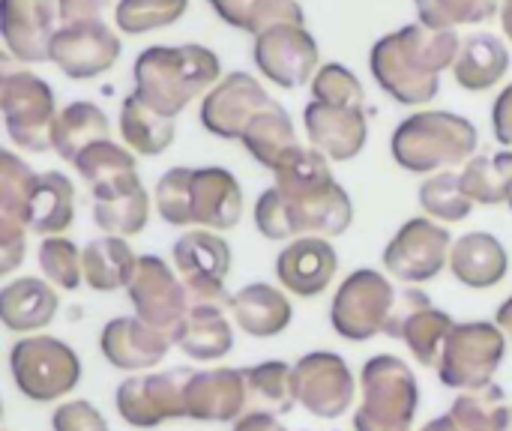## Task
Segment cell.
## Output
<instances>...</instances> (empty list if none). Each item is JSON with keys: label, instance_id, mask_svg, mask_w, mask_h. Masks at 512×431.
<instances>
[{"label": "cell", "instance_id": "1", "mask_svg": "<svg viewBox=\"0 0 512 431\" xmlns=\"http://www.w3.org/2000/svg\"><path fill=\"white\" fill-rule=\"evenodd\" d=\"M462 39L456 30H435L426 24H408L387 33L372 48V75L378 87L399 105H423L438 96L441 72L453 69Z\"/></svg>", "mask_w": 512, "mask_h": 431}, {"label": "cell", "instance_id": "2", "mask_svg": "<svg viewBox=\"0 0 512 431\" xmlns=\"http://www.w3.org/2000/svg\"><path fill=\"white\" fill-rule=\"evenodd\" d=\"M156 210L168 225L231 231L243 216V189L228 168H171L156 183Z\"/></svg>", "mask_w": 512, "mask_h": 431}, {"label": "cell", "instance_id": "3", "mask_svg": "<svg viewBox=\"0 0 512 431\" xmlns=\"http://www.w3.org/2000/svg\"><path fill=\"white\" fill-rule=\"evenodd\" d=\"M219 57L204 45H150L135 57V93L165 117L207 96L222 78Z\"/></svg>", "mask_w": 512, "mask_h": 431}, {"label": "cell", "instance_id": "4", "mask_svg": "<svg viewBox=\"0 0 512 431\" xmlns=\"http://www.w3.org/2000/svg\"><path fill=\"white\" fill-rule=\"evenodd\" d=\"M480 135L471 120L453 111H417L393 132V159L414 174H438L456 165H468Z\"/></svg>", "mask_w": 512, "mask_h": 431}, {"label": "cell", "instance_id": "5", "mask_svg": "<svg viewBox=\"0 0 512 431\" xmlns=\"http://www.w3.org/2000/svg\"><path fill=\"white\" fill-rule=\"evenodd\" d=\"M351 219L354 204L339 183L306 195H285L273 186L255 201V228L267 240L339 237L351 228Z\"/></svg>", "mask_w": 512, "mask_h": 431}, {"label": "cell", "instance_id": "6", "mask_svg": "<svg viewBox=\"0 0 512 431\" xmlns=\"http://www.w3.org/2000/svg\"><path fill=\"white\" fill-rule=\"evenodd\" d=\"M363 402L354 414V431H411L420 387L411 366L393 354H378L360 375Z\"/></svg>", "mask_w": 512, "mask_h": 431}, {"label": "cell", "instance_id": "7", "mask_svg": "<svg viewBox=\"0 0 512 431\" xmlns=\"http://www.w3.org/2000/svg\"><path fill=\"white\" fill-rule=\"evenodd\" d=\"M9 372L18 393L30 402H57L81 381L78 354L54 336H24L9 351Z\"/></svg>", "mask_w": 512, "mask_h": 431}, {"label": "cell", "instance_id": "8", "mask_svg": "<svg viewBox=\"0 0 512 431\" xmlns=\"http://www.w3.org/2000/svg\"><path fill=\"white\" fill-rule=\"evenodd\" d=\"M504 357H507V336L498 324L489 321L456 324L444 345L438 378L450 390H462V393L483 390L492 384Z\"/></svg>", "mask_w": 512, "mask_h": 431}, {"label": "cell", "instance_id": "9", "mask_svg": "<svg viewBox=\"0 0 512 431\" xmlns=\"http://www.w3.org/2000/svg\"><path fill=\"white\" fill-rule=\"evenodd\" d=\"M0 111L12 144L45 153L54 147L57 105L54 90L33 72H3L0 78Z\"/></svg>", "mask_w": 512, "mask_h": 431}, {"label": "cell", "instance_id": "10", "mask_svg": "<svg viewBox=\"0 0 512 431\" xmlns=\"http://www.w3.org/2000/svg\"><path fill=\"white\" fill-rule=\"evenodd\" d=\"M396 285L378 270H354L336 291L330 324L348 342H369L384 333L396 303Z\"/></svg>", "mask_w": 512, "mask_h": 431}, {"label": "cell", "instance_id": "11", "mask_svg": "<svg viewBox=\"0 0 512 431\" xmlns=\"http://www.w3.org/2000/svg\"><path fill=\"white\" fill-rule=\"evenodd\" d=\"M174 270L186 285L189 303H219L231 306L225 291V279L231 270V246L219 237V231H186L177 237Z\"/></svg>", "mask_w": 512, "mask_h": 431}, {"label": "cell", "instance_id": "12", "mask_svg": "<svg viewBox=\"0 0 512 431\" xmlns=\"http://www.w3.org/2000/svg\"><path fill=\"white\" fill-rule=\"evenodd\" d=\"M192 372L174 369L159 375H132L117 387L114 405L132 429H156L168 420L186 417V384Z\"/></svg>", "mask_w": 512, "mask_h": 431}, {"label": "cell", "instance_id": "13", "mask_svg": "<svg viewBox=\"0 0 512 431\" xmlns=\"http://www.w3.org/2000/svg\"><path fill=\"white\" fill-rule=\"evenodd\" d=\"M450 249V231L420 216L396 231V237L384 249V270L405 285H423L435 279L444 267H450Z\"/></svg>", "mask_w": 512, "mask_h": 431}, {"label": "cell", "instance_id": "14", "mask_svg": "<svg viewBox=\"0 0 512 431\" xmlns=\"http://www.w3.org/2000/svg\"><path fill=\"white\" fill-rule=\"evenodd\" d=\"M297 381V405L312 417L339 420L354 408L357 381L351 366L330 351H312L294 366Z\"/></svg>", "mask_w": 512, "mask_h": 431}, {"label": "cell", "instance_id": "15", "mask_svg": "<svg viewBox=\"0 0 512 431\" xmlns=\"http://www.w3.org/2000/svg\"><path fill=\"white\" fill-rule=\"evenodd\" d=\"M126 291H129L135 315L147 321L150 327L165 330L171 336L189 312V294H186L183 279L159 255L138 258V270Z\"/></svg>", "mask_w": 512, "mask_h": 431}, {"label": "cell", "instance_id": "16", "mask_svg": "<svg viewBox=\"0 0 512 431\" xmlns=\"http://www.w3.org/2000/svg\"><path fill=\"white\" fill-rule=\"evenodd\" d=\"M255 63L273 84L294 90L318 75V42L306 27L279 24L255 36Z\"/></svg>", "mask_w": 512, "mask_h": 431}, {"label": "cell", "instance_id": "17", "mask_svg": "<svg viewBox=\"0 0 512 431\" xmlns=\"http://www.w3.org/2000/svg\"><path fill=\"white\" fill-rule=\"evenodd\" d=\"M120 51V36L102 18L63 24L51 39V63H57L63 75L78 81L108 72L117 63Z\"/></svg>", "mask_w": 512, "mask_h": 431}, {"label": "cell", "instance_id": "18", "mask_svg": "<svg viewBox=\"0 0 512 431\" xmlns=\"http://www.w3.org/2000/svg\"><path fill=\"white\" fill-rule=\"evenodd\" d=\"M273 96L249 72L225 75L201 102V123L210 135L225 141H240L243 129L261 114Z\"/></svg>", "mask_w": 512, "mask_h": 431}, {"label": "cell", "instance_id": "19", "mask_svg": "<svg viewBox=\"0 0 512 431\" xmlns=\"http://www.w3.org/2000/svg\"><path fill=\"white\" fill-rule=\"evenodd\" d=\"M171 345H174V336L171 333L150 327L138 315L108 321L102 327V336H99L102 357L108 360V366H114L120 372H147V369H156L165 360V354H168Z\"/></svg>", "mask_w": 512, "mask_h": 431}, {"label": "cell", "instance_id": "20", "mask_svg": "<svg viewBox=\"0 0 512 431\" xmlns=\"http://www.w3.org/2000/svg\"><path fill=\"white\" fill-rule=\"evenodd\" d=\"M303 123H306L309 144L336 162H348L360 156L369 138V123H366L363 108L327 105V102L312 99L303 111Z\"/></svg>", "mask_w": 512, "mask_h": 431}, {"label": "cell", "instance_id": "21", "mask_svg": "<svg viewBox=\"0 0 512 431\" xmlns=\"http://www.w3.org/2000/svg\"><path fill=\"white\" fill-rule=\"evenodd\" d=\"M93 222L105 234L135 237L147 228L150 219V195L138 177V171L111 177L96 183L93 189Z\"/></svg>", "mask_w": 512, "mask_h": 431}, {"label": "cell", "instance_id": "22", "mask_svg": "<svg viewBox=\"0 0 512 431\" xmlns=\"http://www.w3.org/2000/svg\"><path fill=\"white\" fill-rule=\"evenodd\" d=\"M0 33L21 63L51 60L54 0H0Z\"/></svg>", "mask_w": 512, "mask_h": 431}, {"label": "cell", "instance_id": "23", "mask_svg": "<svg viewBox=\"0 0 512 431\" xmlns=\"http://www.w3.org/2000/svg\"><path fill=\"white\" fill-rule=\"evenodd\" d=\"M249 408L246 378L237 369L192 372L186 384V417L198 423H237Z\"/></svg>", "mask_w": 512, "mask_h": 431}, {"label": "cell", "instance_id": "24", "mask_svg": "<svg viewBox=\"0 0 512 431\" xmlns=\"http://www.w3.org/2000/svg\"><path fill=\"white\" fill-rule=\"evenodd\" d=\"M339 270V255L327 237H297L276 258L282 288L297 297H318L330 288Z\"/></svg>", "mask_w": 512, "mask_h": 431}, {"label": "cell", "instance_id": "25", "mask_svg": "<svg viewBox=\"0 0 512 431\" xmlns=\"http://www.w3.org/2000/svg\"><path fill=\"white\" fill-rule=\"evenodd\" d=\"M60 309V297L48 279L21 276L0 288V321L9 333H39Z\"/></svg>", "mask_w": 512, "mask_h": 431}, {"label": "cell", "instance_id": "26", "mask_svg": "<svg viewBox=\"0 0 512 431\" xmlns=\"http://www.w3.org/2000/svg\"><path fill=\"white\" fill-rule=\"evenodd\" d=\"M450 270L465 288L489 291L501 285L510 273V255L495 234L471 231L459 237L450 249Z\"/></svg>", "mask_w": 512, "mask_h": 431}, {"label": "cell", "instance_id": "27", "mask_svg": "<svg viewBox=\"0 0 512 431\" xmlns=\"http://www.w3.org/2000/svg\"><path fill=\"white\" fill-rule=\"evenodd\" d=\"M231 306L219 303H189L183 324L174 330V345L198 363L222 360L234 348V330L228 321Z\"/></svg>", "mask_w": 512, "mask_h": 431}, {"label": "cell", "instance_id": "28", "mask_svg": "<svg viewBox=\"0 0 512 431\" xmlns=\"http://www.w3.org/2000/svg\"><path fill=\"white\" fill-rule=\"evenodd\" d=\"M231 318L246 336L273 339L291 327L294 306L285 291L267 282H252L231 297Z\"/></svg>", "mask_w": 512, "mask_h": 431}, {"label": "cell", "instance_id": "29", "mask_svg": "<svg viewBox=\"0 0 512 431\" xmlns=\"http://www.w3.org/2000/svg\"><path fill=\"white\" fill-rule=\"evenodd\" d=\"M75 219V189L72 180L60 171H45L36 180L30 195L24 225L39 237H63V231Z\"/></svg>", "mask_w": 512, "mask_h": 431}, {"label": "cell", "instance_id": "30", "mask_svg": "<svg viewBox=\"0 0 512 431\" xmlns=\"http://www.w3.org/2000/svg\"><path fill=\"white\" fill-rule=\"evenodd\" d=\"M507 69H510V51L495 33H471L468 39H462L459 57L453 63L456 84L471 93L495 87L507 75Z\"/></svg>", "mask_w": 512, "mask_h": 431}, {"label": "cell", "instance_id": "31", "mask_svg": "<svg viewBox=\"0 0 512 431\" xmlns=\"http://www.w3.org/2000/svg\"><path fill=\"white\" fill-rule=\"evenodd\" d=\"M81 264H84V282L87 288L99 294H111L120 288H129L135 270H138V255L123 237L105 234L99 240H90L81 249Z\"/></svg>", "mask_w": 512, "mask_h": 431}, {"label": "cell", "instance_id": "32", "mask_svg": "<svg viewBox=\"0 0 512 431\" xmlns=\"http://www.w3.org/2000/svg\"><path fill=\"white\" fill-rule=\"evenodd\" d=\"M240 144L252 153L255 162H261L264 168L276 171V165L300 144L294 123L288 117V111L273 99L261 114H255V120L243 129Z\"/></svg>", "mask_w": 512, "mask_h": 431}, {"label": "cell", "instance_id": "33", "mask_svg": "<svg viewBox=\"0 0 512 431\" xmlns=\"http://www.w3.org/2000/svg\"><path fill=\"white\" fill-rule=\"evenodd\" d=\"M120 135L135 153L159 156L174 144L177 123H174V117L159 114L138 93H132L123 99V108H120Z\"/></svg>", "mask_w": 512, "mask_h": 431}, {"label": "cell", "instance_id": "34", "mask_svg": "<svg viewBox=\"0 0 512 431\" xmlns=\"http://www.w3.org/2000/svg\"><path fill=\"white\" fill-rule=\"evenodd\" d=\"M111 123L102 108L93 102H72L57 114L54 123V150L63 162H75L87 147L108 141Z\"/></svg>", "mask_w": 512, "mask_h": 431}, {"label": "cell", "instance_id": "35", "mask_svg": "<svg viewBox=\"0 0 512 431\" xmlns=\"http://www.w3.org/2000/svg\"><path fill=\"white\" fill-rule=\"evenodd\" d=\"M243 378H246V393H249L252 411L282 417L297 408L294 366H288L282 360H264V363L243 369Z\"/></svg>", "mask_w": 512, "mask_h": 431}, {"label": "cell", "instance_id": "36", "mask_svg": "<svg viewBox=\"0 0 512 431\" xmlns=\"http://www.w3.org/2000/svg\"><path fill=\"white\" fill-rule=\"evenodd\" d=\"M216 15L252 36H261L270 27L279 24H297L303 27V9L297 0H207Z\"/></svg>", "mask_w": 512, "mask_h": 431}, {"label": "cell", "instance_id": "37", "mask_svg": "<svg viewBox=\"0 0 512 431\" xmlns=\"http://www.w3.org/2000/svg\"><path fill=\"white\" fill-rule=\"evenodd\" d=\"M276 177V189L285 195H306V192H324L336 183L327 156L318 153L315 147H303L297 144L273 171Z\"/></svg>", "mask_w": 512, "mask_h": 431}, {"label": "cell", "instance_id": "38", "mask_svg": "<svg viewBox=\"0 0 512 431\" xmlns=\"http://www.w3.org/2000/svg\"><path fill=\"white\" fill-rule=\"evenodd\" d=\"M462 186L474 204H504L512 186V150L474 156L462 171Z\"/></svg>", "mask_w": 512, "mask_h": 431}, {"label": "cell", "instance_id": "39", "mask_svg": "<svg viewBox=\"0 0 512 431\" xmlns=\"http://www.w3.org/2000/svg\"><path fill=\"white\" fill-rule=\"evenodd\" d=\"M453 327H456V321L447 312H441V309H435L429 303L417 315L408 318V324L402 327V336L399 339L408 345V351L414 354V360L420 366H426V369L435 366L438 369L441 354H444V345H447Z\"/></svg>", "mask_w": 512, "mask_h": 431}, {"label": "cell", "instance_id": "40", "mask_svg": "<svg viewBox=\"0 0 512 431\" xmlns=\"http://www.w3.org/2000/svg\"><path fill=\"white\" fill-rule=\"evenodd\" d=\"M450 414L471 431H504L510 426L512 408L507 405L504 390L495 387V384H489L483 390L462 393L450 405Z\"/></svg>", "mask_w": 512, "mask_h": 431}, {"label": "cell", "instance_id": "41", "mask_svg": "<svg viewBox=\"0 0 512 431\" xmlns=\"http://www.w3.org/2000/svg\"><path fill=\"white\" fill-rule=\"evenodd\" d=\"M420 207L426 216L441 219V222H462L471 216L474 201L468 198L462 186V174L456 171H438L420 186Z\"/></svg>", "mask_w": 512, "mask_h": 431}, {"label": "cell", "instance_id": "42", "mask_svg": "<svg viewBox=\"0 0 512 431\" xmlns=\"http://www.w3.org/2000/svg\"><path fill=\"white\" fill-rule=\"evenodd\" d=\"M420 24L435 30H453L456 24H480L501 12L504 0H414Z\"/></svg>", "mask_w": 512, "mask_h": 431}, {"label": "cell", "instance_id": "43", "mask_svg": "<svg viewBox=\"0 0 512 431\" xmlns=\"http://www.w3.org/2000/svg\"><path fill=\"white\" fill-rule=\"evenodd\" d=\"M36 180H39V174L24 159L3 150L0 153V216L24 222Z\"/></svg>", "mask_w": 512, "mask_h": 431}, {"label": "cell", "instance_id": "44", "mask_svg": "<svg viewBox=\"0 0 512 431\" xmlns=\"http://www.w3.org/2000/svg\"><path fill=\"white\" fill-rule=\"evenodd\" d=\"M186 6L189 0H120L114 18L123 33L138 36V33L159 30V27L180 21Z\"/></svg>", "mask_w": 512, "mask_h": 431}, {"label": "cell", "instance_id": "45", "mask_svg": "<svg viewBox=\"0 0 512 431\" xmlns=\"http://www.w3.org/2000/svg\"><path fill=\"white\" fill-rule=\"evenodd\" d=\"M36 255H39V270L45 273V279L54 288L78 291V285L84 282V264H81V252L75 249L72 240H66V237H42Z\"/></svg>", "mask_w": 512, "mask_h": 431}, {"label": "cell", "instance_id": "46", "mask_svg": "<svg viewBox=\"0 0 512 431\" xmlns=\"http://www.w3.org/2000/svg\"><path fill=\"white\" fill-rule=\"evenodd\" d=\"M72 165L78 168V174L84 177V183L93 189L96 183H105L111 177H120V174L135 171V156L126 147H120V144H114L108 138V141H99V144L87 147Z\"/></svg>", "mask_w": 512, "mask_h": 431}, {"label": "cell", "instance_id": "47", "mask_svg": "<svg viewBox=\"0 0 512 431\" xmlns=\"http://www.w3.org/2000/svg\"><path fill=\"white\" fill-rule=\"evenodd\" d=\"M312 96L327 105H348V108H363V84L357 75L342 66V63H327L318 69L312 78Z\"/></svg>", "mask_w": 512, "mask_h": 431}, {"label": "cell", "instance_id": "48", "mask_svg": "<svg viewBox=\"0 0 512 431\" xmlns=\"http://www.w3.org/2000/svg\"><path fill=\"white\" fill-rule=\"evenodd\" d=\"M51 429L54 431H111L105 417L84 399H72L63 402L54 417H51Z\"/></svg>", "mask_w": 512, "mask_h": 431}, {"label": "cell", "instance_id": "49", "mask_svg": "<svg viewBox=\"0 0 512 431\" xmlns=\"http://www.w3.org/2000/svg\"><path fill=\"white\" fill-rule=\"evenodd\" d=\"M27 225L9 216H0V273L9 276L27 255Z\"/></svg>", "mask_w": 512, "mask_h": 431}, {"label": "cell", "instance_id": "50", "mask_svg": "<svg viewBox=\"0 0 512 431\" xmlns=\"http://www.w3.org/2000/svg\"><path fill=\"white\" fill-rule=\"evenodd\" d=\"M432 300L420 291V288H399L396 291V303H393V312L387 318V327H384V336L390 339H399L402 336V327L408 324L411 315H417L423 306H429Z\"/></svg>", "mask_w": 512, "mask_h": 431}, {"label": "cell", "instance_id": "51", "mask_svg": "<svg viewBox=\"0 0 512 431\" xmlns=\"http://www.w3.org/2000/svg\"><path fill=\"white\" fill-rule=\"evenodd\" d=\"M111 0H57V15L63 24H78V21H96Z\"/></svg>", "mask_w": 512, "mask_h": 431}, {"label": "cell", "instance_id": "52", "mask_svg": "<svg viewBox=\"0 0 512 431\" xmlns=\"http://www.w3.org/2000/svg\"><path fill=\"white\" fill-rule=\"evenodd\" d=\"M492 129L501 144H512V84L504 87V93L492 105Z\"/></svg>", "mask_w": 512, "mask_h": 431}, {"label": "cell", "instance_id": "53", "mask_svg": "<svg viewBox=\"0 0 512 431\" xmlns=\"http://www.w3.org/2000/svg\"><path fill=\"white\" fill-rule=\"evenodd\" d=\"M231 431H288L279 417L264 411H246L237 423H231Z\"/></svg>", "mask_w": 512, "mask_h": 431}, {"label": "cell", "instance_id": "54", "mask_svg": "<svg viewBox=\"0 0 512 431\" xmlns=\"http://www.w3.org/2000/svg\"><path fill=\"white\" fill-rule=\"evenodd\" d=\"M420 431H471V429H468V426H462L453 414H444V417H438V420L426 423Z\"/></svg>", "mask_w": 512, "mask_h": 431}, {"label": "cell", "instance_id": "55", "mask_svg": "<svg viewBox=\"0 0 512 431\" xmlns=\"http://www.w3.org/2000/svg\"><path fill=\"white\" fill-rule=\"evenodd\" d=\"M495 324L504 330V336L512 342V297H507V300L498 306V312H495Z\"/></svg>", "mask_w": 512, "mask_h": 431}, {"label": "cell", "instance_id": "56", "mask_svg": "<svg viewBox=\"0 0 512 431\" xmlns=\"http://www.w3.org/2000/svg\"><path fill=\"white\" fill-rule=\"evenodd\" d=\"M501 24H504V33L512 42V0H504L501 3Z\"/></svg>", "mask_w": 512, "mask_h": 431}, {"label": "cell", "instance_id": "57", "mask_svg": "<svg viewBox=\"0 0 512 431\" xmlns=\"http://www.w3.org/2000/svg\"><path fill=\"white\" fill-rule=\"evenodd\" d=\"M507 204H510V210H512V186H510V198H507Z\"/></svg>", "mask_w": 512, "mask_h": 431}, {"label": "cell", "instance_id": "58", "mask_svg": "<svg viewBox=\"0 0 512 431\" xmlns=\"http://www.w3.org/2000/svg\"><path fill=\"white\" fill-rule=\"evenodd\" d=\"M504 431H512V417H510V426H507V429H504Z\"/></svg>", "mask_w": 512, "mask_h": 431}]
</instances>
